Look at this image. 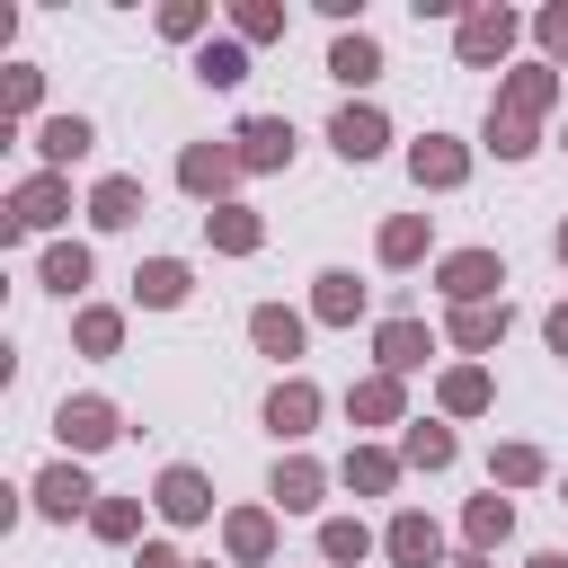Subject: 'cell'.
I'll return each instance as SVG.
<instances>
[{
    "instance_id": "cell-41",
    "label": "cell",
    "mask_w": 568,
    "mask_h": 568,
    "mask_svg": "<svg viewBox=\"0 0 568 568\" xmlns=\"http://www.w3.org/2000/svg\"><path fill=\"white\" fill-rule=\"evenodd\" d=\"M541 44H550V53L568 44V0H559V9H541Z\"/></svg>"
},
{
    "instance_id": "cell-11",
    "label": "cell",
    "mask_w": 568,
    "mask_h": 568,
    "mask_svg": "<svg viewBox=\"0 0 568 568\" xmlns=\"http://www.w3.org/2000/svg\"><path fill=\"white\" fill-rule=\"evenodd\" d=\"M408 178H417V186H462V178H470V151L444 142V133H426V142L408 151Z\"/></svg>"
},
{
    "instance_id": "cell-37",
    "label": "cell",
    "mask_w": 568,
    "mask_h": 568,
    "mask_svg": "<svg viewBox=\"0 0 568 568\" xmlns=\"http://www.w3.org/2000/svg\"><path fill=\"white\" fill-rule=\"evenodd\" d=\"M488 470H497L506 488H532V479H541V453H532V444H497V453H488Z\"/></svg>"
},
{
    "instance_id": "cell-4",
    "label": "cell",
    "mask_w": 568,
    "mask_h": 568,
    "mask_svg": "<svg viewBox=\"0 0 568 568\" xmlns=\"http://www.w3.org/2000/svg\"><path fill=\"white\" fill-rule=\"evenodd\" d=\"M53 435H62L71 453H98V444H115L124 426H115V408H106V399H62V408H53Z\"/></svg>"
},
{
    "instance_id": "cell-43",
    "label": "cell",
    "mask_w": 568,
    "mask_h": 568,
    "mask_svg": "<svg viewBox=\"0 0 568 568\" xmlns=\"http://www.w3.org/2000/svg\"><path fill=\"white\" fill-rule=\"evenodd\" d=\"M541 337H550V355H568V302H559V311L541 320Z\"/></svg>"
},
{
    "instance_id": "cell-40",
    "label": "cell",
    "mask_w": 568,
    "mask_h": 568,
    "mask_svg": "<svg viewBox=\"0 0 568 568\" xmlns=\"http://www.w3.org/2000/svg\"><path fill=\"white\" fill-rule=\"evenodd\" d=\"M160 36H204V9H195V0H169V9H160Z\"/></svg>"
},
{
    "instance_id": "cell-15",
    "label": "cell",
    "mask_w": 568,
    "mask_h": 568,
    "mask_svg": "<svg viewBox=\"0 0 568 568\" xmlns=\"http://www.w3.org/2000/svg\"><path fill=\"white\" fill-rule=\"evenodd\" d=\"M435 550H444V532H435V515H390V559L399 568H435Z\"/></svg>"
},
{
    "instance_id": "cell-44",
    "label": "cell",
    "mask_w": 568,
    "mask_h": 568,
    "mask_svg": "<svg viewBox=\"0 0 568 568\" xmlns=\"http://www.w3.org/2000/svg\"><path fill=\"white\" fill-rule=\"evenodd\" d=\"M444 568H488V550H462V559H444Z\"/></svg>"
},
{
    "instance_id": "cell-26",
    "label": "cell",
    "mask_w": 568,
    "mask_h": 568,
    "mask_svg": "<svg viewBox=\"0 0 568 568\" xmlns=\"http://www.w3.org/2000/svg\"><path fill=\"white\" fill-rule=\"evenodd\" d=\"M399 462H408V470H444V462H453V426H426V417H417V426L399 435Z\"/></svg>"
},
{
    "instance_id": "cell-29",
    "label": "cell",
    "mask_w": 568,
    "mask_h": 568,
    "mask_svg": "<svg viewBox=\"0 0 568 568\" xmlns=\"http://www.w3.org/2000/svg\"><path fill=\"white\" fill-rule=\"evenodd\" d=\"M364 550H373V532H364L355 515H337V524H320V559H328V568H355Z\"/></svg>"
},
{
    "instance_id": "cell-42",
    "label": "cell",
    "mask_w": 568,
    "mask_h": 568,
    "mask_svg": "<svg viewBox=\"0 0 568 568\" xmlns=\"http://www.w3.org/2000/svg\"><path fill=\"white\" fill-rule=\"evenodd\" d=\"M133 568H186V559H178L169 541H142V559H133Z\"/></svg>"
},
{
    "instance_id": "cell-1",
    "label": "cell",
    "mask_w": 568,
    "mask_h": 568,
    "mask_svg": "<svg viewBox=\"0 0 568 568\" xmlns=\"http://www.w3.org/2000/svg\"><path fill=\"white\" fill-rule=\"evenodd\" d=\"M435 284L453 293V311H470V302H488V293L506 284V266H497V248H453V257L435 266Z\"/></svg>"
},
{
    "instance_id": "cell-13",
    "label": "cell",
    "mask_w": 568,
    "mask_h": 568,
    "mask_svg": "<svg viewBox=\"0 0 568 568\" xmlns=\"http://www.w3.org/2000/svg\"><path fill=\"white\" fill-rule=\"evenodd\" d=\"M320 488H328V470H320L311 453H284V462H275V506H284V515H311Z\"/></svg>"
},
{
    "instance_id": "cell-24",
    "label": "cell",
    "mask_w": 568,
    "mask_h": 568,
    "mask_svg": "<svg viewBox=\"0 0 568 568\" xmlns=\"http://www.w3.org/2000/svg\"><path fill=\"white\" fill-rule=\"evenodd\" d=\"M497 337H506V302H470V311H453V346L479 355V346H497Z\"/></svg>"
},
{
    "instance_id": "cell-39",
    "label": "cell",
    "mask_w": 568,
    "mask_h": 568,
    "mask_svg": "<svg viewBox=\"0 0 568 568\" xmlns=\"http://www.w3.org/2000/svg\"><path fill=\"white\" fill-rule=\"evenodd\" d=\"M36 98H44V71H27V62H18V71L0 80V106H9V115H27Z\"/></svg>"
},
{
    "instance_id": "cell-14",
    "label": "cell",
    "mask_w": 568,
    "mask_h": 568,
    "mask_svg": "<svg viewBox=\"0 0 568 568\" xmlns=\"http://www.w3.org/2000/svg\"><path fill=\"white\" fill-rule=\"evenodd\" d=\"M248 337H257L275 364H293V355H302V311H284V302H257V311H248Z\"/></svg>"
},
{
    "instance_id": "cell-34",
    "label": "cell",
    "mask_w": 568,
    "mask_h": 568,
    "mask_svg": "<svg viewBox=\"0 0 568 568\" xmlns=\"http://www.w3.org/2000/svg\"><path fill=\"white\" fill-rule=\"evenodd\" d=\"M89 532H98V541H133V532H142V506H133V497H98Z\"/></svg>"
},
{
    "instance_id": "cell-3",
    "label": "cell",
    "mask_w": 568,
    "mask_h": 568,
    "mask_svg": "<svg viewBox=\"0 0 568 568\" xmlns=\"http://www.w3.org/2000/svg\"><path fill=\"white\" fill-rule=\"evenodd\" d=\"M231 178H240V151H231V142H186V160H178V186H186V195H213V204H222Z\"/></svg>"
},
{
    "instance_id": "cell-10",
    "label": "cell",
    "mask_w": 568,
    "mask_h": 568,
    "mask_svg": "<svg viewBox=\"0 0 568 568\" xmlns=\"http://www.w3.org/2000/svg\"><path fill=\"white\" fill-rule=\"evenodd\" d=\"M328 142L364 169V160H382V142H390V124L373 115V106H337V124H328Z\"/></svg>"
},
{
    "instance_id": "cell-45",
    "label": "cell",
    "mask_w": 568,
    "mask_h": 568,
    "mask_svg": "<svg viewBox=\"0 0 568 568\" xmlns=\"http://www.w3.org/2000/svg\"><path fill=\"white\" fill-rule=\"evenodd\" d=\"M524 568H568V550H541V559H524Z\"/></svg>"
},
{
    "instance_id": "cell-32",
    "label": "cell",
    "mask_w": 568,
    "mask_h": 568,
    "mask_svg": "<svg viewBox=\"0 0 568 568\" xmlns=\"http://www.w3.org/2000/svg\"><path fill=\"white\" fill-rule=\"evenodd\" d=\"M195 80H213V89H240V80H248V53H240V44H204V53H195Z\"/></svg>"
},
{
    "instance_id": "cell-38",
    "label": "cell",
    "mask_w": 568,
    "mask_h": 568,
    "mask_svg": "<svg viewBox=\"0 0 568 568\" xmlns=\"http://www.w3.org/2000/svg\"><path fill=\"white\" fill-rule=\"evenodd\" d=\"M231 27H240L248 44H266V36H284V9H275V0H248V9L231 18Z\"/></svg>"
},
{
    "instance_id": "cell-19",
    "label": "cell",
    "mask_w": 568,
    "mask_h": 568,
    "mask_svg": "<svg viewBox=\"0 0 568 568\" xmlns=\"http://www.w3.org/2000/svg\"><path fill=\"white\" fill-rule=\"evenodd\" d=\"M328 80H346V89L382 80V44H373V36H337V44H328Z\"/></svg>"
},
{
    "instance_id": "cell-31",
    "label": "cell",
    "mask_w": 568,
    "mask_h": 568,
    "mask_svg": "<svg viewBox=\"0 0 568 568\" xmlns=\"http://www.w3.org/2000/svg\"><path fill=\"white\" fill-rule=\"evenodd\" d=\"M444 408H453V417H479V408H488V373H479V364H453V373H444Z\"/></svg>"
},
{
    "instance_id": "cell-7",
    "label": "cell",
    "mask_w": 568,
    "mask_h": 568,
    "mask_svg": "<svg viewBox=\"0 0 568 568\" xmlns=\"http://www.w3.org/2000/svg\"><path fill=\"white\" fill-rule=\"evenodd\" d=\"M373 355H382V373H417V364L435 355V328H426V320H382V328H373Z\"/></svg>"
},
{
    "instance_id": "cell-28",
    "label": "cell",
    "mask_w": 568,
    "mask_h": 568,
    "mask_svg": "<svg viewBox=\"0 0 568 568\" xmlns=\"http://www.w3.org/2000/svg\"><path fill=\"white\" fill-rule=\"evenodd\" d=\"M390 479H399V462H390V453H373V444H355V453H346V488L390 497Z\"/></svg>"
},
{
    "instance_id": "cell-23",
    "label": "cell",
    "mask_w": 568,
    "mask_h": 568,
    "mask_svg": "<svg viewBox=\"0 0 568 568\" xmlns=\"http://www.w3.org/2000/svg\"><path fill=\"white\" fill-rule=\"evenodd\" d=\"M89 142H98V133H89V115H44V133H36V151H44L53 169H71Z\"/></svg>"
},
{
    "instance_id": "cell-27",
    "label": "cell",
    "mask_w": 568,
    "mask_h": 568,
    "mask_svg": "<svg viewBox=\"0 0 568 568\" xmlns=\"http://www.w3.org/2000/svg\"><path fill=\"white\" fill-rule=\"evenodd\" d=\"M462 532H470V550H497V541L515 532V506H506V497H470V515H462Z\"/></svg>"
},
{
    "instance_id": "cell-9",
    "label": "cell",
    "mask_w": 568,
    "mask_h": 568,
    "mask_svg": "<svg viewBox=\"0 0 568 568\" xmlns=\"http://www.w3.org/2000/svg\"><path fill=\"white\" fill-rule=\"evenodd\" d=\"M453 44H462V62H497V53L515 44V9H470Z\"/></svg>"
},
{
    "instance_id": "cell-25",
    "label": "cell",
    "mask_w": 568,
    "mask_h": 568,
    "mask_svg": "<svg viewBox=\"0 0 568 568\" xmlns=\"http://www.w3.org/2000/svg\"><path fill=\"white\" fill-rule=\"evenodd\" d=\"M346 408H355L364 426H390V417H399V373H373V382H355V390H346Z\"/></svg>"
},
{
    "instance_id": "cell-8",
    "label": "cell",
    "mask_w": 568,
    "mask_h": 568,
    "mask_svg": "<svg viewBox=\"0 0 568 568\" xmlns=\"http://www.w3.org/2000/svg\"><path fill=\"white\" fill-rule=\"evenodd\" d=\"M89 497H98V488L80 479V462H53V470L36 479V515H53V524H71V515H98Z\"/></svg>"
},
{
    "instance_id": "cell-22",
    "label": "cell",
    "mask_w": 568,
    "mask_h": 568,
    "mask_svg": "<svg viewBox=\"0 0 568 568\" xmlns=\"http://www.w3.org/2000/svg\"><path fill=\"white\" fill-rule=\"evenodd\" d=\"M550 98H559V80H550V71H541V62H524V71H515V80H506V115H515V124H532V115H541V106H550Z\"/></svg>"
},
{
    "instance_id": "cell-17",
    "label": "cell",
    "mask_w": 568,
    "mask_h": 568,
    "mask_svg": "<svg viewBox=\"0 0 568 568\" xmlns=\"http://www.w3.org/2000/svg\"><path fill=\"white\" fill-rule=\"evenodd\" d=\"M204 231H213V248H222V257H248V248L266 240V222H257L248 204H213V213H204Z\"/></svg>"
},
{
    "instance_id": "cell-18",
    "label": "cell",
    "mask_w": 568,
    "mask_h": 568,
    "mask_svg": "<svg viewBox=\"0 0 568 568\" xmlns=\"http://www.w3.org/2000/svg\"><path fill=\"white\" fill-rule=\"evenodd\" d=\"M222 541H231V559H240V568H257V559L275 550V515H266V506H240V515L222 524Z\"/></svg>"
},
{
    "instance_id": "cell-6",
    "label": "cell",
    "mask_w": 568,
    "mask_h": 568,
    "mask_svg": "<svg viewBox=\"0 0 568 568\" xmlns=\"http://www.w3.org/2000/svg\"><path fill=\"white\" fill-rule=\"evenodd\" d=\"M231 151H240V169H284V160H293V124H284V115H248V124L231 133Z\"/></svg>"
},
{
    "instance_id": "cell-46",
    "label": "cell",
    "mask_w": 568,
    "mask_h": 568,
    "mask_svg": "<svg viewBox=\"0 0 568 568\" xmlns=\"http://www.w3.org/2000/svg\"><path fill=\"white\" fill-rule=\"evenodd\" d=\"M559 266H568V222H559Z\"/></svg>"
},
{
    "instance_id": "cell-12",
    "label": "cell",
    "mask_w": 568,
    "mask_h": 568,
    "mask_svg": "<svg viewBox=\"0 0 568 568\" xmlns=\"http://www.w3.org/2000/svg\"><path fill=\"white\" fill-rule=\"evenodd\" d=\"M311 417H320V390H311V382H302V373H293V382H275V390H266V426H275V435H284V444H293V435H311Z\"/></svg>"
},
{
    "instance_id": "cell-5",
    "label": "cell",
    "mask_w": 568,
    "mask_h": 568,
    "mask_svg": "<svg viewBox=\"0 0 568 568\" xmlns=\"http://www.w3.org/2000/svg\"><path fill=\"white\" fill-rule=\"evenodd\" d=\"M151 506H160L169 524H204V515H213V479L178 462V470H160V488H151Z\"/></svg>"
},
{
    "instance_id": "cell-16",
    "label": "cell",
    "mask_w": 568,
    "mask_h": 568,
    "mask_svg": "<svg viewBox=\"0 0 568 568\" xmlns=\"http://www.w3.org/2000/svg\"><path fill=\"white\" fill-rule=\"evenodd\" d=\"M89 222H98V231H124V222H142V178H98V195H89Z\"/></svg>"
},
{
    "instance_id": "cell-21",
    "label": "cell",
    "mask_w": 568,
    "mask_h": 568,
    "mask_svg": "<svg viewBox=\"0 0 568 568\" xmlns=\"http://www.w3.org/2000/svg\"><path fill=\"white\" fill-rule=\"evenodd\" d=\"M311 311H320V320H328V328H346V320H355V311H364V284H355V275H346V266H328V275H320V284H311Z\"/></svg>"
},
{
    "instance_id": "cell-33",
    "label": "cell",
    "mask_w": 568,
    "mask_h": 568,
    "mask_svg": "<svg viewBox=\"0 0 568 568\" xmlns=\"http://www.w3.org/2000/svg\"><path fill=\"white\" fill-rule=\"evenodd\" d=\"M44 284H53V293H80V284H89V248H80V240L44 248Z\"/></svg>"
},
{
    "instance_id": "cell-2",
    "label": "cell",
    "mask_w": 568,
    "mask_h": 568,
    "mask_svg": "<svg viewBox=\"0 0 568 568\" xmlns=\"http://www.w3.org/2000/svg\"><path fill=\"white\" fill-rule=\"evenodd\" d=\"M71 213V186H62V169H44V178H27L18 195H9V231H53Z\"/></svg>"
},
{
    "instance_id": "cell-30",
    "label": "cell",
    "mask_w": 568,
    "mask_h": 568,
    "mask_svg": "<svg viewBox=\"0 0 568 568\" xmlns=\"http://www.w3.org/2000/svg\"><path fill=\"white\" fill-rule=\"evenodd\" d=\"M408 257H426V213L382 222V266H408Z\"/></svg>"
},
{
    "instance_id": "cell-20",
    "label": "cell",
    "mask_w": 568,
    "mask_h": 568,
    "mask_svg": "<svg viewBox=\"0 0 568 568\" xmlns=\"http://www.w3.org/2000/svg\"><path fill=\"white\" fill-rule=\"evenodd\" d=\"M186 284H195V275H186L178 257H151V266H133V293H142L151 311H178V302H186Z\"/></svg>"
},
{
    "instance_id": "cell-36",
    "label": "cell",
    "mask_w": 568,
    "mask_h": 568,
    "mask_svg": "<svg viewBox=\"0 0 568 568\" xmlns=\"http://www.w3.org/2000/svg\"><path fill=\"white\" fill-rule=\"evenodd\" d=\"M71 337H80V355H115V346H124V320H115V311H80Z\"/></svg>"
},
{
    "instance_id": "cell-35",
    "label": "cell",
    "mask_w": 568,
    "mask_h": 568,
    "mask_svg": "<svg viewBox=\"0 0 568 568\" xmlns=\"http://www.w3.org/2000/svg\"><path fill=\"white\" fill-rule=\"evenodd\" d=\"M488 151H497V160H532V151H541V133H532V124H515V115H488Z\"/></svg>"
}]
</instances>
